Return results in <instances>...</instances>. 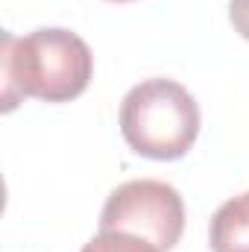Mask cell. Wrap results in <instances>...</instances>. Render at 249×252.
<instances>
[{
    "instance_id": "6da1fadb",
    "label": "cell",
    "mask_w": 249,
    "mask_h": 252,
    "mask_svg": "<svg viewBox=\"0 0 249 252\" xmlns=\"http://www.w3.org/2000/svg\"><path fill=\"white\" fill-rule=\"evenodd\" d=\"M0 70L3 112H12L27 97L44 103L76 100L91 82L94 56L76 32L62 27H41L21 38L3 32Z\"/></svg>"
},
{
    "instance_id": "7a4b0ae2",
    "label": "cell",
    "mask_w": 249,
    "mask_h": 252,
    "mask_svg": "<svg viewBox=\"0 0 249 252\" xmlns=\"http://www.w3.org/2000/svg\"><path fill=\"white\" fill-rule=\"evenodd\" d=\"M121 132L138 156L176 161L196 144L199 106L176 79H144L121 103Z\"/></svg>"
},
{
    "instance_id": "277c9868",
    "label": "cell",
    "mask_w": 249,
    "mask_h": 252,
    "mask_svg": "<svg viewBox=\"0 0 249 252\" xmlns=\"http://www.w3.org/2000/svg\"><path fill=\"white\" fill-rule=\"evenodd\" d=\"M208 244L214 252H249V190L226 199L214 211Z\"/></svg>"
},
{
    "instance_id": "3957f363",
    "label": "cell",
    "mask_w": 249,
    "mask_h": 252,
    "mask_svg": "<svg viewBox=\"0 0 249 252\" xmlns=\"http://www.w3.org/2000/svg\"><path fill=\"white\" fill-rule=\"evenodd\" d=\"M103 232H129L161 252L173 250L185 232V202L179 190L158 179H132L109 193L103 214Z\"/></svg>"
},
{
    "instance_id": "52a82bcc",
    "label": "cell",
    "mask_w": 249,
    "mask_h": 252,
    "mask_svg": "<svg viewBox=\"0 0 249 252\" xmlns=\"http://www.w3.org/2000/svg\"><path fill=\"white\" fill-rule=\"evenodd\" d=\"M112 3H129V0H112Z\"/></svg>"
},
{
    "instance_id": "8992f818",
    "label": "cell",
    "mask_w": 249,
    "mask_h": 252,
    "mask_svg": "<svg viewBox=\"0 0 249 252\" xmlns=\"http://www.w3.org/2000/svg\"><path fill=\"white\" fill-rule=\"evenodd\" d=\"M229 21L235 32H241L249 41V0H229Z\"/></svg>"
},
{
    "instance_id": "5b68a950",
    "label": "cell",
    "mask_w": 249,
    "mask_h": 252,
    "mask_svg": "<svg viewBox=\"0 0 249 252\" xmlns=\"http://www.w3.org/2000/svg\"><path fill=\"white\" fill-rule=\"evenodd\" d=\"M82 252H161L158 247H153L150 241L138 238V235H129V232H103L97 238H91Z\"/></svg>"
}]
</instances>
